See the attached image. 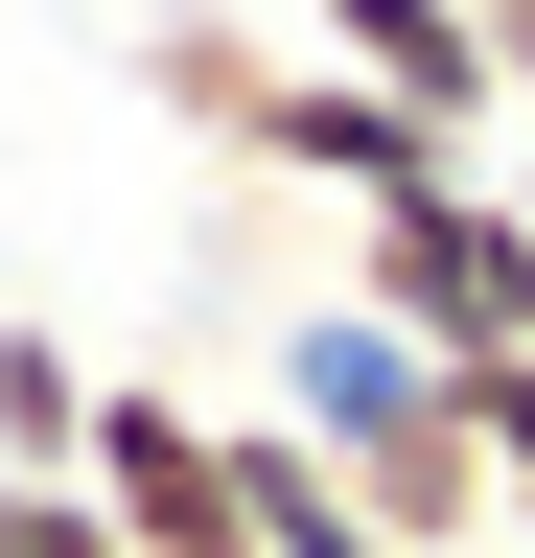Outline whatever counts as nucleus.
<instances>
[{
	"mask_svg": "<svg viewBox=\"0 0 535 558\" xmlns=\"http://www.w3.org/2000/svg\"><path fill=\"white\" fill-rule=\"evenodd\" d=\"M280 70H303V24H256V0H163L141 24V94H163V140H210V163H256Z\"/></svg>",
	"mask_w": 535,
	"mask_h": 558,
	"instance_id": "423d86ee",
	"label": "nucleus"
},
{
	"mask_svg": "<svg viewBox=\"0 0 535 558\" xmlns=\"http://www.w3.org/2000/svg\"><path fill=\"white\" fill-rule=\"evenodd\" d=\"M465 442H489V488L535 512V349H489V373H465Z\"/></svg>",
	"mask_w": 535,
	"mask_h": 558,
	"instance_id": "1a4fd4ad",
	"label": "nucleus"
},
{
	"mask_svg": "<svg viewBox=\"0 0 535 558\" xmlns=\"http://www.w3.org/2000/svg\"><path fill=\"white\" fill-rule=\"evenodd\" d=\"M0 465H94V349L47 303H0Z\"/></svg>",
	"mask_w": 535,
	"mask_h": 558,
	"instance_id": "0eeeda50",
	"label": "nucleus"
},
{
	"mask_svg": "<svg viewBox=\"0 0 535 558\" xmlns=\"http://www.w3.org/2000/svg\"><path fill=\"white\" fill-rule=\"evenodd\" d=\"M465 24H489V70H512V117H535V0H465Z\"/></svg>",
	"mask_w": 535,
	"mask_h": 558,
	"instance_id": "9d476101",
	"label": "nucleus"
},
{
	"mask_svg": "<svg viewBox=\"0 0 535 558\" xmlns=\"http://www.w3.org/2000/svg\"><path fill=\"white\" fill-rule=\"evenodd\" d=\"M256 418H280V442L350 488L396 558H465V535H512L489 442H465V373H442V349H396L373 303H303V326H280V373H256Z\"/></svg>",
	"mask_w": 535,
	"mask_h": 558,
	"instance_id": "f257e3e1",
	"label": "nucleus"
},
{
	"mask_svg": "<svg viewBox=\"0 0 535 558\" xmlns=\"http://www.w3.org/2000/svg\"><path fill=\"white\" fill-rule=\"evenodd\" d=\"M512 558H535V512H512Z\"/></svg>",
	"mask_w": 535,
	"mask_h": 558,
	"instance_id": "ddd939ff",
	"label": "nucleus"
},
{
	"mask_svg": "<svg viewBox=\"0 0 535 558\" xmlns=\"http://www.w3.org/2000/svg\"><path fill=\"white\" fill-rule=\"evenodd\" d=\"M280 24L350 70V94H396L420 140H465V163L512 140V70H489V24H465V0H280Z\"/></svg>",
	"mask_w": 535,
	"mask_h": 558,
	"instance_id": "20e7f679",
	"label": "nucleus"
},
{
	"mask_svg": "<svg viewBox=\"0 0 535 558\" xmlns=\"http://www.w3.org/2000/svg\"><path fill=\"white\" fill-rule=\"evenodd\" d=\"M350 303H373L396 349H442V373L535 349V233H512V186H489V163H442V186L350 209Z\"/></svg>",
	"mask_w": 535,
	"mask_h": 558,
	"instance_id": "f03ea898",
	"label": "nucleus"
},
{
	"mask_svg": "<svg viewBox=\"0 0 535 558\" xmlns=\"http://www.w3.org/2000/svg\"><path fill=\"white\" fill-rule=\"evenodd\" d=\"M465 558H512V535H465Z\"/></svg>",
	"mask_w": 535,
	"mask_h": 558,
	"instance_id": "f8f14e48",
	"label": "nucleus"
},
{
	"mask_svg": "<svg viewBox=\"0 0 535 558\" xmlns=\"http://www.w3.org/2000/svg\"><path fill=\"white\" fill-rule=\"evenodd\" d=\"M256 163H280V186H326V209H396V186H442L465 163V140H420V117H396V94H350V70H280V117H256Z\"/></svg>",
	"mask_w": 535,
	"mask_h": 558,
	"instance_id": "39448f33",
	"label": "nucleus"
},
{
	"mask_svg": "<svg viewBox=\"0 0 535 558\" xmlns=\"http://www.w3.org/2000/svg\"><path fill=\"white\" fill-rule=\"evenodd\" d=\"M94 512H117V558H256L233 396H186V373H94Z\"/></svg>",
	"mask_w": 535,
	"mask_h": 558,
	"instance_id": "7ed1b4c3",
	"label": "nucleus"
},
{
	"mask_svg": "<svg viewBox=\"0 0 535 558\" xmlns=\"http://www.w3.org/2000/svg\"><path fill=\"white\" fill-rule=\"evenodd\" d=\"M0 558H117V512H94V465H0Z\"/></svg>",
	"mask_w": 535,
	"mask_h": 558,
	"instance_id": "6e6552de",
	"label": "nucleus"
},
{
	"mask_svg": "<svg viewBox=\"0 0 535 558\" xmlns=\"http://www.w3.org/2000/svg\"><path fill=\"white\" fill-rule=\"evenodd\" d=\"M489 186H512V233H535V140H512V163H489Z\"/></svg>",
	"mask_w": 535,
	"mask_h": 558,
	"instance_id": "9b49d317",
	"label": "nucleus"
}]
</instances>
